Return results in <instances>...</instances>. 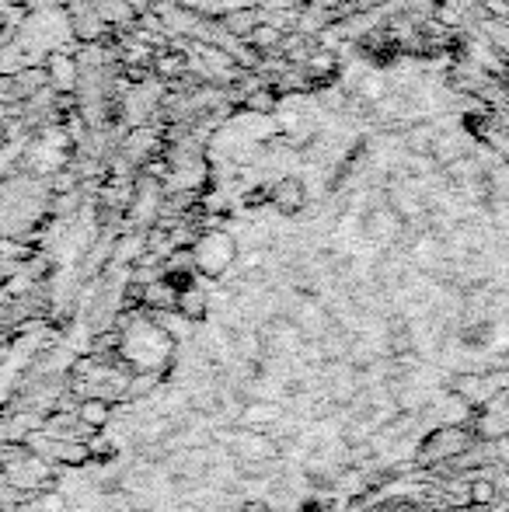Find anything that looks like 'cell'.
<instances>
[{"label": "cell", "mask_w": 509, "mask_h": 512, "mask_svg": "<svg viewBox=\"0 0 509 512\" xmlns=\"http://www.w3.org/2000/svg\"><path fill=\"white\" fill-rule=\"evenodd\" d=\"M189 4L206 11H258V7H293L300 0H189Z\"/></svg>", "instance_id": "3957f363"}, {"label": "cell", "mask_w": 509, "mask_h": 512, "mask_svg": "<svg viewBox=\"0 0 509 512\" xmlns=\"http://www.w3.org/2000/svg\"><path fill=\"white\" fill-rule=\"evenodd\" d=\"M35 506H39V512H67V499L63 495H42Z\"/></svg>", "instance_id": "5b68a950"}, {"label": "cell", "mask_w": 509, "mask_h": 512, "mask_svg": "<svg viewBox=\"0 0 509 512\" xmlns=\"http://www.w3.org/2000/svg\"><path fill=\"white\" fill-rule=\"evenodd\" d=\"M77 422L84 425L88 432H102V429H109V422H112V401L109 398H84L81 405H77Z\"/></svg>", "instance_id": "7a4b0ae2"}, {"label": "cell", "mask_w": 509, "mask_h": 512, "mask_svg": "<svg viewBox=\"0 0 509 512\" xmlns=\"http://www.w3.org/2000/svg\"><path fill=\"white\" fill-rule=\"evenodd\" d=\"M231 457L234 460H276L279 439L269 429H248L231 436Z\"/></svg>", "instance_id": "6da1fadb"}, {"label": "cell", "mask_w": 509, "mask_h": 512, "mask_svg": "<svg viewBox=\"0 0 509 512\" xmlns=\"http://www.w3.org/2000/svg\"><path fill=\"white\" fill-rule=\"evenodd\" d=\"M161 380H164V373H161V370L136 373V377H129L126 394H129V398H147V394H154L157 387H161Z\"/></svg>", "instance_id": "277c9868"}]
</instances>
